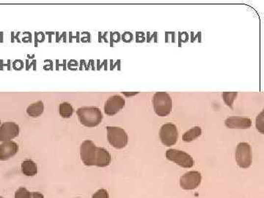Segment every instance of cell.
I'll return each mask as SVG.
<instances>
[{
	"label": "cell",
	"instance_id": "7402d4cb",
	"mask_svg": "<svg viewBox=\"0 0 264 198\" xmlns=\"http://www.w3.org/2000/svg\"><path fill=\"white\" fill-rule=\"evenodd\" d=\"M0 124H1V120H0Z\"/></svg>",
	"mask_w": 264,
	"mask_h": 198
},
{
	"label": "cell",
	"instance_id": "5b68a950",
	"mask_svg": "<svg viewBox=\"0 0 264 198\" xmlns=\"http://www.w3.org/2000/svg\"><path fill=\"white\" fill-rule=\"evenodd\" d=\"M166 158L169 161L177 164L182 168H191L194 166L193 158L186 152L176 149H170L166 152Z\"/></svg>",
	"mask_w": 264,
	"mask_h": 198
},
{
	"label": "cell",
	"instance_id": "5bb4252c",
	"mask_svg": "<svg viewBox=\"0 0 264 198\" xmlns=\"http://www.w3.org/2000/svg\"><path fill=\"white\" fill-rule=\"evenodd\" d=\"M44 110V103L41 100H38V101L32 103L28 106L27 109H26V113L32 118H37V117L42 115Z\"/></svg>",
	"mask_w": 264,
	"mask_h": 198
},
{
	"label": "cell",
	"instance_id": "9c48e42d",
	"mask_svg": "<svg viewBox=\"0 0 264 198\" xmlns=\"http://www.w3.org/2000/svg\"><path fill=\"white\" fill-rule=\"evenodd\" d=\"M126 100L119 95L112 96L106 100L105 105V112L109 116H113L125 106Z\"/></svg>",
	"mask_w": 264,
	"mask_h": 198
},
{
	"label": "cell",
	"instance_id": "9a60e30c",
	"mask_svg": "<svg viewBox=\"0 0 264 198\" xmlns=\"http://www.w3.org/2000/svg\"><path fill=\"white\" fill-rule=\"evenodd\" d=\"M201 128L200 126H195L184 134L182 140L186 143H189V142L196 140L197 138L201 136Z\"/></svg>",
	"mask_w": 264,
	"mask_h": 198
},
{
	"label": "cell",
	"instance_id": "277c9868",
	"mask_svg": "<svg viewBox=\"0 0 264 198\" xmlns=\"http://www.w3.org/2000/svg\"><path fill=\"white\" fill-rule=\"evenodd\" d=\"M107 139L109 144L117 149H122L128 144V135L125 130L120 127L107 126Z\"/></svg>",
	"mask_w": 264,
	"mask_h": 198
},
{
	"label": "cell",
	"instance_id": "d6986e66",
	"mask_svg": "<svg viewBox=\"0 0 264 198\" xmlns=\"http://www.w3.org/2000/svg\"><path fill=\"white\" fill-rule=\"evenodd\" d=\"M264 111H262L256 118V128L262 134H264Z\"/></svg>",
	"mask_w": 264,
	"mask_h": 198
},
{
	"label": "cell",
	"instance_id": "44dd1931",
	"mask_svg": "<svg viewBox=\"0 0 264 198\" xmlns=\"http://www.w3.org/2000/svg\"><path fill=\"white\" fill-rule=\"evenodd\" d=\"M32 198H44L43 194L40 193H32Z\"/></svg>",
	"mask_w": 264,
	"mask_h": 198
},
{
	"label": "cell",
	"instance_id": "e0dca14e",
	"mask_svg": "<svg viewBox=\"0 0 264 198\" xmlns=\"http://www.w3.org/2000/svg\"><path fill=\"white\" fill-rule=\"evenodd\" d=\"M237 93H224L222 94V98L228 106H232L234 100L237 98Z\"/></svg>",
	"mask_w": 264,
	"mask_h": 198
},
{
	"label": "cell",
	"instance_id": "8fae6325",
	"mask_svg": "<svg viewBox=\"0 0 264 198\" xmlns=\"http://www.w3.org/2000/svg\"><path fill=\"white\" fill-rule=\"evenodd\" d=\"M225 125L233 129H247L252 125L251 119L242 117H229L225 120Z\"/></svg>",
	"mask_w": 264,
	"mask_h": 198
},
{
	"label": "cell",
	"instance_id": "52a82bcc",
	"mask_svg": "<svg viewBox=\"0 0 264 198\" xmlns=\"http://www.w3.org/2000/svg\"><path fill=\"white\" fill-rule=\"evenodd\" d=\"M159 136L163 145L167 147L174 146L179 139L177 127L173 124H164L160 129Z\"/></svg>",
	"mask_w": 264,
	"mask_h": 198
},
{
	"label": "cell",
	"instance_id": "4fadbf2b",
	"mask_svg": "<svg viewBox=\"0 0 264 198\" xmlns=\"http://www.w3.org/2000/svg\"><path fill=\"white\" fill-rule=\"evenodd\" d=\"M22 173L26 176H34L38 173V167L32 160L24 161L21 165Z\"/></svg>",
	"mask_w": 264,
	"mask_h": 198
},
{
	"label": "cell",
	"instance_id": "ba28073f",
	"mask_svg": "<svg viewBox=\"0 0 264 198\" xmlns=\"http://www.w3.org/2000/svg\"><path fill=\"white\" fill-rule=\"evenodd\" d=\"M202 175L198 171H189L180 178V186L185 190H193L201 184Z\"/></svg>",
	"mask_w": 264,
	"mask_h": 198
},
{
	"label": "cell",
	"instance_id": "7a4b0ae2",
	"mask_svg": "<svg viewBox=\"0 0 264 198\" xmlns=\"http://www.w3.org/2000/svg\"><path fill=\"white\" fill-rule=\"evenodd\" d=\"M77 114L80 123L84 126H97L103 119L102 111L95 106H83L79 108Z\"/></svg>",
	"mask_w": 264,
	"mask_h": 198
},
{
	"label": "cell",
	"instance_id": "ffe728a7",
	"mask_svg": "<svg viewBox=\"0 0 264 198\" xmlns=\"http://www.w3.org/2000/svg\"><path fill=\"white\" fill-rule=\"evenodd\" d=\"M92 198H109V194H108L107 191L106 190H98L96 193L93 195Z\"/></svg>",
	"mask_w": 264,
	"mask_h": 198
},
{
	"label": "cell",
	"instance_id": "603a6c76",
	"mask_svg": "<svg viewBox=\"0 0 264 198\" xmlns=\"http://www.w3.org/2000/svg\"><path fill=\"white\" fill-rule=\"evenodd\" d=\"M0 198H3L0 197Z\"/></svg>",
	"mask_w": 264,
	"mask_h": 198
},
{
	"label": "cell",
	"instance_id": "7c38bea8",
	"mask_svg": "<svg viewBox=\"0 0 264 198\" xmlns=\"http://www.w3.org/2000/svg\"><path fill=\"white\" fill-rule=\"evenodd\" d=\"M19 150V146L15 142L6 141L0 145V160L6 161L14 156Z\"/></svg>",
	"mask_w": 264,
	"mask_h": 198
},
{
	"label": "cell",
	"instance_id": "3957f363",
	"mask_svg": "<svg viewBox=\"0 0 264 198\" xmlns=\"http://www.w3.org/2000/svg\"><path fill=\"white\" fill-rule=\"evenodd\" d=\"M153 104L156 114L160 117H165L171 112L173 100L167 93L158 92L154 94Z\"/></svg>",
	"mask_w": 264,
	"mask_h": 198
},
{
	"label": "cell",
	"instance_id": "2e32d148",
	"mask_svg": "<svg viewBox=\"0 0 264 198\" xmlns=\"http://www.w3.org/2000/svg\"><path fill=\"white\" fill-rule=\"evenodd\" d=\"M59 112L62 118H70L74 113V108L68 102H63L59 106Z\"/></svg>",
	"mask_w": 264,
	"mask_h": 198
},
{
	"label": "cell",
	"instance_id": "6da1fadb",
	"mask_svg": "<svg viewBox=\"0 0 264 198\" xmlns=\"http://www.w3.org/2000/svg\"><path fill=\"white\" fill-rule=\"evenodd\" d=\"M80 157L86 166L99 168L109 166L112 161V156L106 149L96 147L90 140L83 142L80 146Z\"/></svg>",
	"mask_w": 264,
	"mask_h": 198
},
{
	"label": "cell",
	"instance_id": "8992f818",
	"mask_svg": "<svg viewBox=\"0 0 264 198\" xmlns=\"http://www.w3.org/2000/svg\"><path fill=\"white\" fill-rule=\"evenodd\" d=\"M236 160L241 168L247 169L252 165L251 146L247 143H240L236 150Z\"/></svg>",
	"mask_w": 264,
	"mask_h": 198
},
{
	"label": "cell",
	"instance_id": "30bf717a",
	"mask_svg": "<svg viewBox=\"0 0 264 198\" xmlns=\"http://www.w3.org/2000/svg\"><path fill=\"white\" fill-rule=\"evenodd\" d=\"M19 134V126L16 123L6 122L0 126V142L10 141Z\"/></svg>",
	"mask_w": 264,
	"mask_h": 198
},
{
	"label": "cell",
	"instance_id": "ac0fdd59",
	"mask_svg": "<svg viewBox=\"0 0 264 198\" xmlns=\"http://www.w3.org/2000/svg\"><path fill=\"white\" fill-rule=\"evenodd\" d=\"M15 198H32V194L25 187H21L15 193Z\"/></svg>",
	"mask_w": 264,
	"mask_h": 198
},
{
	"label": "cell",
	"instance_id": "cb8c5ba5",
	"mask_svg": "<svg viewBox=\"0 0 264 198\" xmlns=\"http://www.w3.org/2000/svg\"></svg>",
	"mask_w": 264,
	"mask_h": 198
}]
</instances>
